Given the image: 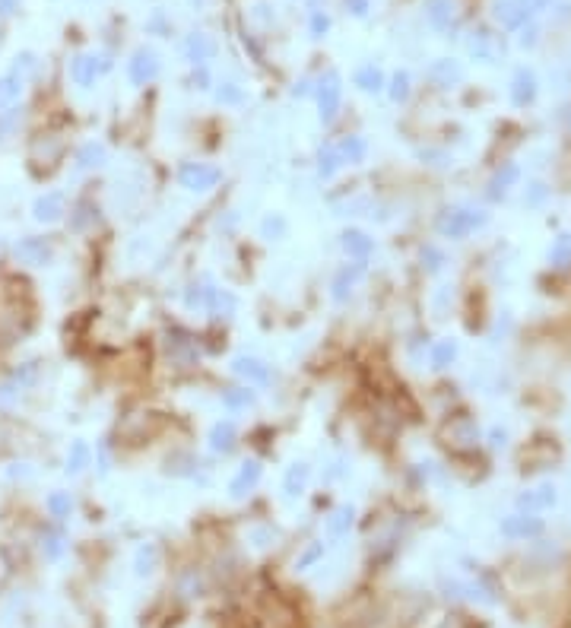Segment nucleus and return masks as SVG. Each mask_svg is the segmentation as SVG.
<instances>
[{
    "label": "nucleus",
    "mask_w": 571,
    "mask_h": 628,
    "mask_svg": "<svg viewBox=\"0 0 571 628\" xmlns=\"http://www.w3.org/2000/svg\"><path fill=\"white\" fill-rule=\"evenodd\" d=\"M489 213L483 207H473V203H454V207H445L435 219V232L441 238H451V242H464L473 232H480L489 226Z\"/></svg>",
    "instance_id": "1"
},
{
    "label": "nucleus",
    "mask_w": 571,
    "mask_h": 628,
    "mask_svg": "<svg viewBox=\"0 0 571 628\" xmlns=\"http://www.w3.org/2000/svg\"><path fill=\"white\" fill-rule=\"evenodd\" d=\"M311 99L318 105V118L321 124H334L340 108H343V77L337 70H324L321 77L315 80V92Z\"/></svg>",
    "instance_id": "2"
},
{
    "label": "nucleus",
    "mask_w": 571,
    "mask_h": 628,
    "mask_svg": "<svg viewBox=\"0 0 571 628\" xmlns=\"http://www.w3.org/2000/svg\"><path fill=\"white\" fill-rule=\"evenodd\" d=\"M552 0H499L495 4V23L502 29H524L533 16L543 13Z\"/></svg>",
    "instance_id": "3"
},
{
    "label": "nucleus",
    "mask_w": 571,
    "mask_h": 628,
    "mask_svg": "<svg viewBox=\"0 0 571 628\" xmlns=\"http://www.w3.org/2000/svg\"><path fill=\"white\" fill-rule=\"evenodd\" d=\"M223 181V169L210 162H184L178 169V184L191 194H210Z\"/></svg>",
    "instance_id": "4"
},
{
    "label": "nucleus",
    "mask_w": 571,
    "mask_h": 628,
    "mask_svg": "<svg viewBox=\"0 0 571 628\" xmlns=\"http://www.w3.org/2000/svg\"><path fill=\"white\" fill-rule=\"evenodd\" d=\"M13 257L26 267H51L54 257H58V248L45 235H23L13 242Z\"/></svg>",
    "instance_id": "5"
},
{
    "label": "nucleus",
    "mask_w": 571,
    "mask_h": 628,
    "mask_svg": "<svg viewBox=\"0 0 571 628\" xmlns=\"http://www.w3.org/2000/svg\"><path fill=\"white\" fill-rule=\"evenodd\" d=\"M365 273H368V261H346V264H340L337 273L330 276V299H334L337 305H346L356 295L359 283L365 280Z\"/></svg>",
    "instance_id": "6"
},
{
    "label": "nucleus",
    "mask_w": 571,
    "mask_h": 628,
    "mask_svg": "<svg viewBox=\"0 0 571 628\" xmlns=\"http://www.w3.org/2000/svg\"><path fill=\"white\" fill-rule=\"evenodd\" d=\"M162 73V58L153 51V48H137L131 54V61H127V80H131L134 86H150L159 80Z\"/></svg>",
    "instance_id": "7"
},
{
    "label": "nucleus",
    "mask_w": 571,
    "mask_h": 628,
    "mask_svg": "<svg viewBox=\"0 0 571 628\" xmlns=\"http://www.w3.org/2000/svg\"><path fill=\"white\" fill-rule=\"evenodd\" d=\"M229 372L248 387H270L273 384V368L261 356H235Z\"/></svg>",
    "instance_id": "8"
},
{
    "label": "nucleus",
    "mask_w": 571,
    "mask_h": 628,
    "mask_svg": "<svg viewBox=\"0 0 571 628\" xmlns=\"http://www.w3.org/2000/svg\"><path fill=\"white\" fill-rule=\"evenodd\" d=\"M499 530H502V537H505V540H518V543H524V540H537V537H543L546 524H543V517H537V514L514 511V514L502 517Z\"/></svg>",
    "instance_id": "9"
},
{
    "label": "nucleus",
    "mask_w": 571,
    "mask_h": 628,
    "mask_svg": "<svg viewBox=\"0 0 571 628\" xmlns=\"http://www.w3.org/2000/svg\"><path fill=\"white\" fill-rule=\"evenodd\" d=\"M67 216V194L64 191H45L32 200V219L39 226H58Z\"/></svg>",
    "instance_id": "10"
},
{
    "label": "nucleus",
    "mask_w": 571,
    "mask_h": 628,
    "mask_svg": "<svg viewBox=\"0 0 571 628\" xmlns=\"http://www.w3.org/2000/svg\"><path fill=\"white\" fill-rule=\"evenodd\" d=\"M264 479V464L257 457H248L238 464L235 476L229 479V498H235V502H242V498H248L257 486H261Z\"/></svg>",
    "instance_id": "11"
},
{
    "label": "nucleus",
    "mask_w": 571,
    "mask_h": 628,
    "mask_svg": "<svg viewBox=\"0 0 571 628\" xmlns=\"http://www.w3.org/2000/svg\"><path fill=\"white\" fill-rule=\"evenodd\" d=\"M181 54L191 67H200V64H210L216 58L219 45H216V39L210 32H188L181 39Z\"/></svg>",
    "instance_id": "12"
},
{
    "label": "nucleus",
    "mask_w": 571,
    "mask_h": 628,
    "mask_svg": "<svg viewBox=\"0 0 571 628\" xmlns=\"http://www.w3.org/2000/svg\"><path fill=\"white\" fill-rule=\"evenodd\" d=\"M378 242L372 232H365L359 226H349L340 232V251L346 254V261H368L375 254Z\"/></svg>",
    "instance_id": "13"
},
{
    "label": "nucleus",
    "mask_w": 571,
    "mask_h": 628,
    "mask_svg": "<svg viewBox=\"0 0 571 628\" xmlns=\"http://www.w3.org/2000/svg\"><path fill=\"white\" fill-rule=\"evenodd\" d=\"M559 502V492L552 483H543V486H533V489H524L514 498V508L524 511V514H540V511H549L556 508Z\"/></svg>",
    "instance_id": "14"
},
{
    "label": "nucleus",
    "mask_w": 571,
    "mask_h": 628,
    "mask_svg": "<svg viewBox=\"0 0 571 628\" xmlns=\"http://www.w3.org/2000/svg\"><path fill=\"white\" fill-rule=\"evenodd\" d=\"M108 165V146L102 140H86L77 153H73V175H89Z\"/></svg>",
    "instance_id": "15"
},
{
    "label": "nucleus",
    "mask_w": 571,
    "mask_h": 628,
    "mask_svg": "<svg viewBox=\"0 0 571 628\" xmlns=\"http://www.w3.org/2000/svg\"><path fill=\"white\" fill-rule=\"evenodd\" d=\"M540 96V83H537V73L527 70V67H518L511 77V102L518 108H527L533 105Z\"/></svg>",
    "instance_id": "16"
},
{
    "label": "nucleus",
    "mask_w": 571,
    "mask_h": 628,
    "mask_svg": "<svg viewBox=\"0 0 571 628\" xmlns=\"http://www.w3.org/2000/svg\"><path fill=\"white\" fill-rule=\"evenodd\" d=\"M467 51H470V58H473V61L495 64L505 48H502V42L495 39V35H492L489 29H476V32L470 35V39H467Z\"/></svg>",
    "instance_id": "17"
},
{
    "label": "nucleus",
    "mask_w": 571,
    "mask_h": 628,
    "mask_svg": "<svg viewBox=\"0 0 571 628\" xmlns=\"http://www.w3.org/2000/svg\"><path fill=\"white\" fill-rule=\"evenodd\" d=\"M207 445L213 454H232L238 448V426H235V419H216L210 432H207Z\"/></svg>",
    "instance_id": "18"
},
{
    "label": "nucleus",
    "mask_w": 571,
    "mask_h": 628,
    "mask_svg": "<svg viewBox=\"0 0 571 628\" xmlns=\"http://www.w3.org/2000/svg\"><path fill=\"white\" fill-rule=\"evenodd\" d=\"M518 181H521V165H518V162H502L499 169L492 172L489 184H486V197H489V200H505L508 191H511Z\"/></svg>",
    "instance_id": "19"
},
{
    "label": "nucleus",
    "mask_w": 571,
    "mask_h": 628,
    "mask_svg": "<svg viewBox=\"0 0 571 628\" xmlns=\"http://www.w3.org/2000/svg\"><path fill=\"white\" fill-rule=\"evenodd\" d=\"M99 73H102V67H99V54H73L70 58V80L77 83L80 89H92L96 86V80H99Z\"/></svg>",
    "instance_id": "20"
},
{
    "label": "nucleus",
    "mask_w": 571,
    "mask_h": 628,
    "mask_svg": "<svg viewBox=\"0 0 571 628\" xmlns=\"http://www.w3.org/2000/svg\"><path fill=\"white\" fill-rule=\"evenodd\" d=\"M311 476H315V467H311L308 460H296V464H289L286 473H283V495L286 498H302L311 486Z\"/></svg>",
    "instance_id": "21"
},
{
    "label": "nucleus",
    "mask_w": 571,
    "mask_h": 628,
    "mask_svg": "<svg viewBox=\"0 0 571 628\" xmlns=\"http://www.w3.org/2000/svg\"><path fill=\"white\" fill-rule=\"evenodd\" d=\"M356 527V508L353 505H337L324 517V537L327 540H343L349 537V530Z\"/></svg>",
    "instance_id": "22"
},
{
    "label": "nucleus",
    "mask_w": 571,
    "mask_h": 628,
    "mask_svg": "<svg viewBox=\"0 0 571 628\" xmlns=\"http://www.w3.org/2000/svg\"><path fill=\"white\" fill-rule=\"evenodd\" d=\"M343 169V156L337 150V143L334 140H324L318 143V150H315V172L321 181H330V178H337Z\"/></svg>",
    "instance_id": "23"
},
{
    "label": "nucleus",
    "mask_w": 571,
    "mask_h": 628,
    "mask_svg": "<svg viewBox=\"0 0 571 628\" xmlns=\"http://www.w3.org/2000/svg\"><path fill=\"white\" fill-rule=\"evenodd\" d=\"M213 292H216V283L210 276H197V280L188 283L184 289V308L188 311H207L210 302H213Z\"/></svg>",
    "instance_id": "24"
},
{
    "label": "nucleus",
    "mask_w": 571,
    "mask_h": 628,
    "mask_svg": "<svg viewBox=\"0 0 571 628\" xmlns=\"http://www.w3.org/2000/svg\"><path fill=\"white\" fill-rule=\"evenodd\" d=\"M426 20L435 32H451L457 20V0H426Z\"/></svg>",
    "instance_id": "25"
},
{
    "label": "nucleus",
    "mask_w": 571,
    "mask_h": 628,
    "mask_svg": "<svg viewBox=\"0 0 571 628\" xmlns=\"http://www.w3.org/2000/svg\"><path fill=\"white\" fill-rule=\"evenodd\" d=\"M67 213H70V232H89L99 219V207H96V200L92 197L73 200Z\"/></svg>",
    "instance_id": "26"
},
{
    "label": "nucleus",
    "mask_w": 571,
    "mask_h": 628,
    "mask_svg": "<svg viewBox=\"0 0 571 628\" xmlns=\"http://www.w3.org/2000/svg\"><path fill=\"white\" fill-rule=\"evenodd\" d=\"M445 438H451L448 445H454V448H470V445L480 441V429H476L473 419L457 416V419H451L445 426Z\"/></svg>",
    "instance_id": "27"
},
{
    "label": "nucleus",
    "mask_w": 571,
    "mask_h": 628,
    "mask_svg": "<svg viewBox=\"0 0 571 628\" xmlns=\"http://www.w3.org/2000/svg\"><path fill=\"white\" fill-rule=\"evenodd\" d=\"M429 80L441 89H451L457 83H464V67H460V61H454V58H438L429 67Z\"/></svg>",
    "instance_id": "28"
},
{
    "label": "nucleus",
    "mask_w": 571,
    "mask_h": 628,
    "mask_svg": "<svg viewBox=\"0 0 571 628\" xmlns=\"http://www.w3.org/2000/svg\"><path fill=\"white\" fill-rule=\"evenodd\" d=\"M92 467V448L86 438H73L70 448H67V457H64V473L67 476H80Z\"/></svg>",
    "instance_id": "29"
},
{
    "label": "nucleus",
    "mask_w": 571,
    "mask_h": 628,
    "mask_svg": "<svg viewBox=\"0 0 571 628\" xmlns=\"http://www.w3.org/2000/svg\"><path fill=\"white\" fill-rule=\"evenodd\" d=\"M353 86L362 89L365 96H378L388 86V77H384V70L378 64H362L356 73H353Z\"/></svg>",
    "instance_id": "30"
},
{
    "label": "nucleus",
    "mask_w": 571,
    "mask_h": 628,
    "mask_svg": "<svg viewBox=\"0 0 571 628\" xmlns=\"http://www.w3.org/2000/svg\"><path fill=\"white\" fill-rule=\"evenodd\" d=\"M219 403H223L229 413H245L251 406H257V394L248 384H235V387H226V391H219Z\"/></svg>",
    "instance_id": "31"
},
{
    "label": "nucleus",
    "mask_w": 571,
    "mask_h": 628,
    "mask_svg": "<svg viewBox=\"0 0 571 628\" xmlns=\"http://www.w3.org/2000/svg\"><path fill=\"white\" fill-rule=\"evenodd\" d=\"M337 150L343 156V165H362L368 159V140L362 134H343L337 140Z\"/></svg>",
    "instance_id": "32"
},
{
    "label": "nucleus",
    "mask_w": 571,
    "mask_h": 628,
    "mask_svg": "<svg viewBox=\"0 0 571 628\" xmlns=\"http://www.w3.org/2000/svg\"><path fill=\"white\" fill-rule=\"evenodd\" d=\"M235 311H238V295H235L232 289L216 286L213 302H210V308H207L210 318H216V321H229V318H235Z\"/></svg>",
    "instance_id": "33"
},
{
    "label": "nucleus",
    "mask_w": 571,
    "mask_h": 628,
    "mask_svg": "<svg viewBox=\"0 0 571 628\" xmlns=\"http://www.w3.org/2000/svg\"><path fill=\"white\" fill-rule=\"evenodd\" d=\"M45 511H48V517H54L58 524L70 521V514H73V495L64 492V489L48 492V495H45Z\"/></svg>",
    "instance_id": "34"
},
{
    "label": "nucleus",
    "mask_w": 571,
    "mask_h": 628,
    "mask_svg": "<svg viewBox=\"0 0 571 628\" xmlns=\"http://www.w3.org/2000/svg\"><path fill=\"white\" fill-rule=\"evenodd\" d=\"M388 96H391V102L394 105H407L410 102V96H413V77H410V70H397V73H391L388 77Z\"/></svg>",
    "instance_id": "35"
},
{
    "label": "nucleus",
    "mask_w": 571,
    "mask_h": 628,
    "mask_svg": "<svg viewBox=\"0 0 571 628\" xmlns=\"http://www.w3.org/2000/svg\"><path fill=\"white\" fill-rule=\"evenodd\" d=\"M457 353H460L457 340H451V337H445V340H435V343H432V349H429V362H432L435 372H445V368L457 359Z\"/></svg>",
    "instance_id": "36"
},
{
    "label": "nucleus",
    "mask_w": 571,
    "mask_h": 628,
    "mask_svg": "<svg viewBox=\"0 0 571 628\" xmlns=\"http://www.w3.org/2000/svg\"><path fill=\"white\" fill-rule=\"evenodd\" d=\"M257 232H261L264 242H283V238H289V219L283 213H267Z\"/></svg>",
    "instance_id": "37"
},
{
    "label": "nucleus",
    "mask_w": 571,
    "mask_h": 628,
    "mask_svg": "<svg viewBox=\"0 0 571 628\" xmlns=\"http://www.w3.org/2000/svg\"><path fill=\"white\" fill-rule=\"evenodd\" d=\"M39 549H42V556H45V562H58L64 552H67V537L61 530H54V527H48L45 533H42V543H39Z\"/></svg>",
    "instance_id": "38"
},
{
    "label": "nucleus",
    "mask_w": 571,
    "mask_h": 628,
    "mask_svg": "<svg viewBox=\"0 0 571 628\" xmlns=\"http://www.w3.org/2000/svg\"><path fill=\"white\" fill-rule=\"evenodd\" d=\"M156 568H159V546L156 543H143L137 549V556H134V575L146 578V575H153Z\"/></svg>",
    "instance_id": "39"
},
{
    "label": "nucleus",
    "mask_w": 571,
    "mask_h": 628,
    "mask_svg": "<svg viewBox=\"0 0 571 628\" xmlns=\"http://www.w3.org/2000/svg\"><path fill=\"white\" fill-rule=\"evenodd\" d=\"M23 89H26V83L20 77H13V73L7 70L4 77H0V112H4V108H13L16 102H20Z\"/></svg>",
    "instance_id": "40"
},
{
    "label": "nucleus",
    "mask_w": 571,
    "mask_h": 628,
    "mask_svg": "<svg viewBox=\"0 0 571 628\" xmlns=\"http://www.w3.org/2000/svg\"><path fill=\"white\" fill-rule=\"evenodd\" d=\"M549 267L552 270H568L571 267V232L556 235V242L549 248Z\"/></svg>",
    "instance_id": "41"
},
{
    "label": "nucleus",
    "mask_w": 571,
    "mask_h": 628,
    "mask_svg": "<svg viewBox=\"0 0 571 628\" xmlns=\"http://www.w3.org/2000/svg\"><path fill=\"white\" fill-rule=\"evenodd\" d=\"M213 99L216 105H226V108H235V105H242L245 102V89L238 86L235 80H223V83H213Z\"/></svg>",
    "instance_id": "42"
},
{
    "label": "nucleus",
    "mask_w": 571,
    "mask_h": 628,
    "mask_svg": "<svg viewBox=\"0 0 571 628\" xmlns=\"http://www.w3.org/2000/svg\"><path fill=\"white\" fill-rule=\"evenodd\" d=\"M327 556V546L324 540H311L302 552H299V559H296V571H308V568H315L318 562H324Z\"/></svg>",
    "instance_id": "43"
},
{
    "label": "nucleus",
    "mask_w": 571,
    "mask_h": 628,
    "mask_svg": "<svg viewBox=\"0 0 571 628\" xmlns=\"http://www.w3.org/2000/svg\"><path fill=\"white\" fill-rule=\"evenodd\" d=\"M10 73H13V77H20L23 83H26V80H32L35 73H39V58H35L32 51H20V54H16V58H13Z\"/></svg>",
    "instance_id": "44"
},
{
    "label": "nucleus",
    "mask_w": 571,
    "mask_h": 628,
    "mask_svg": "<svg viewBox=\"0 0 571 628\" xmlns=\"http://www.w3.org/2000/svg\"><path fill=\"white\" fill-rule=\"evenodd\" d=\"M10 381L20 387V391H26V387H32V384H39V362L16 365L13 372H10Z\"/></svg>",
    "instance_id": "45"
},
{
    "label": "nucleus",
    "mask_w": 571,
    "mask_h": 628,
    "mask_svg": "<svg viewBox=\"0 0 571 628\" xmlns=\"http://www.w3.org/2000/svg\"><path fill=\"white\" fill-rule=\"evenodd\" d=\"M330 16L324 13V10H308V35L315 42H321V39H327V32H330Z\"/></svg>",
    "instance_id": "46"
},
{
    "label": "nucleus",
    "mask_w": 571,
    "mask_h": 628,
    "mask_svg": "<svg viewBox=\"0 0 571 628\" xmlns=\"http://www.w3.org/2000/svg\"><path fill=\"white\" fill-rule=\"evenodd\" d=\"M349 476V457L346 454H340V457H334L327 464V470H324V483H340V479H346Z\"/></svg>",
    "instance_id": "47"
},
{
    "label": "nucleus",
    "mask_w": 571,
    "mask_h": 628,
    "mask_svg": "<svg viewBox=\"0 0 571 628\" xmlns=\"http://www.w3.org/2000/svg\"><path fill=\"white\" fill-rule=\"evenodd\" d=\"M419 261H422V267H426L429 273H438L441 267H445V251L435 248V245H426V248H422V254H419Z\"/></svg>",
    "instance_id": "48"
},
{
    "label": "nucleus",
    "mask_w": 571,
    "mask_h": 628,
    "mask_svg": "<svg viewBox=\"0 0 571 628\" xmlns=\"http://www.w3.org/2000/svg\"><path fill=\"white\" fill-rule=\"evenodd\" d=\"M96 467H99V476L112 473V438H102L96 445Z\"/></svg>",
    "instance_id": "49"
},
{
    "label": "nucleus",
    "mask_w": 571,
    "mask_h": 628,
    "mask_svg": "<svg viewBox=\"0 0 571 628\" xmlns=\"http://www.w3.org/2000/svg\"><path fill=\"white\" fill-rule=\"evenodd\" d=\"M248 537H251V543H254V546L267 549V546H273V540L280 537V533L273 530V524H261V527H251V533H248Z\"/></svg>",
    "instance_id": "50"
},
{
    "label": "nucleus",
    "mask_w": 571,
    "mask_h": 628,
    "mask_svg": "<svg viewBox=\"0 0 571 628\" xmlns=\"http://www.w3.org/2000/svg\"><path fill=\"white\" fill-rule=\"evenodd\" d=\"M191 86H194V89H200V92L213 89V73H210V67H207V64L191 67Z\"/></svg>",
    "instance_id": "51"
},
{
    "label": "nucleus",
    "mask_w": 571,
    "mask_h": 628,
    "mask_svg": "<svg viewBox=\"0 0 571 628\" xmlns=\"http://www.w3.org/2000/svg\"><path fill=\"white\" fill-rule=\"evenodd\" d=\"M549 197V188L546 184H540V181H533V184H527V194H524V203L527 207H540V203Z\"/></svg>",
    "instance_id": "52"
},
{
    "label": "nucleus",
    "mask_w": 571,
    "mask_h": 628,
    "mask_svg": "<svg viewBox=\"0 0 571 628\" xmlns=\"http://www.w3.org/2000/svg\"><path fill=\"white\" fill-rule=\"evenodd\" d=\"M343 7L349 16H356V20H365L368 10H372V0H343Z\"/></svg>",
    "instance_id": "53"
},
{
    "label": "nucleus",
    "mask_w": 571,
    "mask_h": 628,
    "mask_svg": "<svg viewBox=\"0 0 571 628\" xmlns=\"http://www.w3.org/2000/svg\"><path fill=\"white\" fill-rule=\"evenodd\" d=\"M311 92H315V80L302 77L296 86H292V99H311Z\"/></svg>",
    "instance_id": "54"
},
{
    "label": "nucleus",
    "mask_w": 571,
    "mask_h": 628,
    "mask_svg": "<svg viewBox=\"0 0 571 628\" xmlns=\"http://www.w3.org/2000/svg\"><path fill=\"white\" fill-rule=\"evenodd\" d=\"M16 13H20V0H0V16H4V20H10Z\"/></svg>",
    "instance_id": "55"
},
{
    "label": "nucleus",
    "mask_w": 571,
    "mask_h": 628,
    "mask_svg": "<svg viewBox=\"0 0 571 628\" xmlns=\"http://www.w3.org/2000/svg\"><path fill=\"white\" fill-rule=\"evenodd\" d=\"M7 476H10V479H29L32 470H29V464H13V467L7 470Z\"/></svg>",
    "instance_id": "56"
},
{
    "label": "nucleus",
    "mask_w": 571,
    "mask_h": 628,
    "mask_svg": "<svg viewBox=\"0 0 571 628\" xmlns=\"http://www.w3.org/2000/svg\"><path fill=\"white\" fill-rule=\"evenodd\" d=\"M521 45H524V48H533V45H537V29H527V26H524V29H521Z\"/></svg>",
    "instance_id": "57"
},
{
    "label": "nucleus",
    "mask_w": 571,
    "mask_h": 628,
    "mask_svg": "<svg viewBox=\"0 0 571 628\" xmlns=\"http://www.w3.org/2000/svg\"><path fill=\"white\" fill-rule=\"evenodd\" d=\"M505 438H508V432H505V429H492V432H489L492 448H505Z\"/></svg>",
    "instance_id": "58"
},
{
    "label": "nucleus",
    "mask_w": 571,
    "mask_h": 628,
    "mask_svg": "<svg viewBox=\"0 0 571 628\" xmlns=\"http://www.w3.org/2000/svg\"><path fill=\"white\" fill-rule=\"evenodd\" d=\"M191 4H194V7H204V4H207V0H191Z\"/></svg>",
    "instance_id": "59"
}]
</instances>
